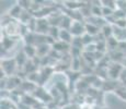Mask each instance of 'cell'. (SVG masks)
<instances>
[{"mask_svg": "<svg viewBox=\"0 0 126 109\" xmlns=\"http://www.w3.org/2000/svg\"><path fill=\"white\" fill-rule=\"evenodd\" d=\"M23 12V9L21 8L20 6H19L18 3L14 4V7L11 9L10 11H9V16L12 19V20H16V21H19V19H20L21 14H22Z\"/></svg>", "mask_w": 126, "mask_h": 109, "instance_id": "cell-11", "label": "cell"}, {"mask_svg": "<svg viewBox=\"0 0 126 109\" xmlns=\"http://www.w3.org/2000/svg\"><path fill=\"white\" fill-rule=\"evenodd\" d=\"M59 33H60V28L58 26H50L49 32H48L47 35L54 40H58L59 39Z\"/></svg>", "mask_w": 126, "mask_h": 109, "instance_id": "cell-18", "label": "cell"}, {"mask_svg": "<svg viewBox=\"0 0 126 109\" xmlns=\"http://www.w3.org/2000/svg\"><path fill=\"white\" fill-rule=\"evenodd\" d=\"M19 88H21V91H22L24 94L34 93L36 91V88H37V85H36L35 83H33V82H30L29 80H23L22 84H21V86L19 87Z\"/></svg>", "mask_w": 126, "mask_h": 109, "instance_id": "cell-8", "label": "cell"}, {"mask_svg": "<svg viewBox=\"0 0 126 109\" xmlns=\"http://www.w3.org/2000/svg\"><path fill=\"white\" fill-rule=\"evenodd\" d=\"M82 43H83V46L86 47V46L90 45V44H93L94 43V37L91 35H89V34H84L83 36H82Z\"/></svg>", "mask_w": 126, "mask_h": 109, "instance_id": "cell-21", "label": "cell"}, {"mask_svg": "<svg viewBox=\"0 0 126 109\" xmlns=\"http://www.w3.org/2000/svg\"><path fill=\"white\" fill-rule=\"evenodd\" d=\"M32 95L36 98V100L41 101L42 104H46V105H47L48 103H50L52 100H54L53 97L50 96L49 92L45 91V89L43 88V86H37L36 91L32 94Z\"/></svg>", "mask_w": 126, "mask_h": 109, "instance_id": "cell-4", "label": "cell"}, {"mask_svg": "<svg viewBox=\"0 0 126 109\" xmlns=\"http://www.w3.org/2000/svg\"><path fill=\"white\" fill-rule=\"evenodd\" d=\"M3 32H4V36L10 38H14L20 37L21 36V23L19 21L12 20L10 19L8 22L3 23Z\"/></svg>", "mask_w": 126, "mask_h": 109, "instance_id": "cell-1", "label": "cell"}, {"mask_svg": "<svg viewBox=\"0 0 126 109\" xmlns=\"http://www.w3.org/2000/svg\"><path fill=\"white\" fill-rule=\"evenodd\" d=\"M69 32L74 37H82L86 34V22L84 21H74Z\"/></svg>", "mask_w": 126, "mask_h": 109, "instance_id": "cell-5", "label": "cell"}, {"mask_svg": "<svg viewBox=\"0 0 126 109\" xmlns=\"http://www.w3.org/2000/svg\"><path fill=\"white\" fill-rule=\"evenodd\" d=\"M14 59H16V64H18V67H20V68H23L24 65H25L26 62L29 61L28 56L24 54L23 50H22V51H19L18 54L16 55Z\"/></svg>", "mask_w": 126, "mask_h": 109, "instance_id": "cell-12", "label": "cell"}, {"mask_svg": "<svg viewBox=\"0 0 126 109\" xmlns=\"http://www.w3.org/2000/svg\"><path fill=\"white\" fill-rule=\"evenodd\" d=\"M101 33L102 35L105 37V39H109V38L113 37V25L111 24H105L102 28H101Z\"/></svg>", "mask_w": 126, "mask_h": 109, "instance_id": "cell-16", "label": "cell"}, {"mask_svg": "<svg viewBox=\"0 0 126 109\" xmlns=\"http://www.w3.org/2000/svg\"><path fill=\"white\" fill-rule=\"evenodd\" d=\"M124 67L122 63H118V62H111L110 65L108 68V74H109V79L111 80H117L121 77Z\"/></svg>", "mask_w": 126, "mask_h": 109, "instance_id": "cell-3", "label": "cell"}, {"mask_svg": "<svg viewBox=\"0 0 126 109\" xmlns=\"http://www.w3.org/2000/svg\"><path fill=\"white\" fill-rule=\"evenodd\" d=\"M32 3H33V1H29V0H21V1H18V4L23 10H31Z\"/></svg>", "mask_w": 126, "mask_h": 109, "instance_id": "cell-22", "label": "cell"}, {"mask_svg": "<svg viewBox=\"0 0 126 109\" xmlns=\"http://www.w3.org/2000/svg\"><path fill=\"white\" fill-rule=\"evenodd\" d=\"M23 51H24V54L28 56L29 59H34L35 57H37V55H36V47H35V46L24 45Z\"/></svg>", "mask_w": 126, "mask_h": 109, "instance_id": "cell-15", "label": "cell"}, {"mask_svg": "<svg viewBox=\"0 0 126 109\" xmlns=\"http://www.w3.org/2000/svg\"><path fill=\"white\" fill-rule=\"evenodd\" d=\"M55 109H59V108H58V107H57V108H55Z\"/></svg>", "mask_w": 126, "mask_h": 109, "instance_id": "cell-25", "label": "cell"}, {"mask_svg": "<svg viewBox=\"0 0 126 109\" xmlns=\"http://www.w3.org/2000/svg\"><path fill=\"white\" fill-rule=\"evenodd\" d=\"M50 24L47 19H37L36 21V30L35 33L40 35H47L49 32Z\"/></svg>", "mask_w": 126, "mask_h": 109, "instance_id": "cell-6", "label": "cell"}, {"mask_svg": "<svg viewBox=\"0 0 126 109\" xmlns=\"http://www.w3.org/2000/svg\"><path fill=\"white\" fill-rule=\"evenodd\" d=\"M72 23H74V20H72V19H70L69 16L65 15L64 19H63V21H62V23H60V25H59V28H60V30L69 31L70 27H71V25H72Z\"/></svg>", "mask_w": 126, "mask_h": 109, "instance_id": "cell-17", "label": "cell"}, {"mask_svg": "<svg viewBox=\"0 0 126 109\" xmlns=\"http://www.w3.org/2000/svg\"><path fill=\"white\" fill-rule=\"evenodd\" d=\"M115 93L117 94L121 98H123L124 100H126V91H125V88H123V87H118V88L115 91Z\"/></svg>", "mask_w": 126, "mask_h": 109, "instance_id": "cell-23", "label": "cell"}, {"mask_svg": "<svg viewBox=\"0 0 126 109\" xmlns=\"http://www.w3.org/2000/svg\"><path fill=\"white\" fill-rule=\"evenodd\" d=\"M101 32V28L98 27L96 25H93V24L89 23V22H86V33L89 34V35L95 37L96 35H99Z\"/></svg>", "mask_w": 126, "mask_h": 109, "instance_id": "cell-14", "label": "cell"}, {"mask_svg": "<svg viewBox=\"0 0 126 109\" xmlns=\"http://www.w3.org/2000/svg\"><path fill=\"white\" fill-rule=\"evenodd\" d=\"M80 109H94L92 105H88V104H82L80 106Z\"/></svg>", "mask_w": 126, "mask_h": 109, "instance_id": "cell-24", "label": "cell"}, {"mask_svg": "<svg viewBox=\"0 0 126 109\" xmlns=\"http://www.w3.org/2000/svg\"><path fill=\"white\" fill-rule=\"evenodd\" d=\"M16 68H18V64H16L14 58H12V59H6V58L1 59V70L0 71L3 72V74L7 77L13 76L16 71Z\"/></svg>", "mask_w": 126, "mask_h": 109, "instance_id": "cell-2", "label": "cell"}, {"mask_svg": "<svg viewBox=\"0 0 126 109\" xmlns=\"http://www.w3.org/2000/svg\"><path fill=\"white\" fill-rule=\"evenodd\" d=\"M14 45H16V39H14V38H10V37H7V36H3V38L1 39V50L9 51L10 49L13 48Z\"/></svg>", "mask_w": 126, "mask_h": 109, "instance_id": "cell-10", "label": "cell"}, {"mask_svg": "<svg viewBox=\"0 0 126 109\" xmlns=\"http://www.w3.org/2000/svg\"><path fill=\"white\" fill-rule=\"evenodd\" d=\"M50 50H52V45H49V44H42V45L36 46V55L40 58L48 56Z\"/></svg>", "mask_w": 126, "mask_h": 109, "instance_id": "cell-9", "label": "cell"}, {"mask_svg": "<svg viewBox=\"0 0 126 109\" xmlns=\"http://www.w3.org/2000/svg\"><path fill=\"white\" fill-rule=\"evenodd\" d=\"M72 39H74V36L71 35V33H70L69 31H67V30H60L59 39H58V40H62V42L71 45Z\"/></svg>", "mask_w": 126, "mask_h": 109, "instance_id": "cell-13", "label": "cell"}, {"mask_svg": "<svg viewBox=\"0 0 126 109\" xmlns=\"http://www.w3.org/2000/svg\"><path fill=\"white\" fill-rule=\"evenodd\" d=\"M70 46H71V48H77V49H80V50H82L84 48L81 37H74Z\"/></svg>", "mask_w": 126, "mask_h": 109, "instance_id": "cell-19", "label": "cell"}, {"mask_svg": "<svg viewBox=\"0 0 126 109\" xmlns=\"http://www.w3.org/2000/svg\"><path fill=\"white\" fill-rule=\"evenodd\" d=\"M70 48L71 46L69 44H66L62 40H56L54 44L52 45V49H54L55 51L59 52V54H67V52L70 51Z\"/></svg>", "mask_w": 126, "mask_h": 109, "instance_id": "cell-7", "label": "cell"}, {"mask_svg": "<svg viewBox=\"0 0 126 109\" xmlns=\"http://www.w3.org/2000/svg\"><path fill=\"white\" fill-rule=\"evenodd\" d=\"M91 14H92V16H96V18H103L102 7L92 6L91 7Z\"/></svg>", "mask_w": 126, "mask_h": 109, "instance_id": "cell-20", "label": "cell"}]
</instances>
